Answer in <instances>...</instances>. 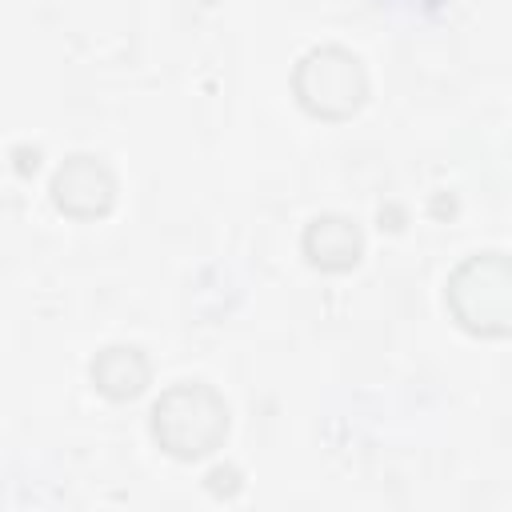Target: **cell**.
<instances>
[{"instance_id":"3","label":"cell","mask_w":512,"mask_h":512,"mask_svg":"<svg viewBox=\"0 0 512 512\" xmlns=\"http://www.w3.org/2000/svg\"><path fill=\"white\" fill-rule=\"evenodd\" d=\"M292 92L304 112L320 120H348L368 100V72L356 52L340 44H320L296 60Z\"/></svg>"},{"instance_id":"5","label":"cell","mask_w":512,"mask_h":512,"mask_svg":"<svg viewBox=\"0 0 512 512\" xmlns=\"http://www.w3.org/2000/svg\"><path fill=\"white\" fill-rule=\"evenodd\" d=\"M300 244H304L308 264L320 268V272H348L364 256V232H360V224L348 220V216H340V212H324V216L308 220Z\"/></svg>"},{"instance_id":"2","label":"cell","mask_w":512,"mask_h":512,"mask_svg":"<svg viewBox=\"0 0 512 512\" xmlns=\"http://www.w3.org/2000/svg\"><path fill=\"white\" fill-rule=\"evenodd\" d=\"M448 312L472 336H508L512 332V256L472 252L460 260L444 284Z\"/></svg>"},{"instance_id":"4","label":"cell","mask_w":512,"mask_h":512,"mask_svg":"<svg viewBox=\"0 0 512 512\" xmlns=\"http://www.w3.org/2000/svg\"><path fill=\"white\" fill-rule=\"evenodd\" d=\"M52 204L72 220H96L116 204V172L104 156L76 152L52 176Z\"/></svg>"},{"instance_id":"6","label":"cell","mask_w":512,"mask_h":512,"mask_svg":"<svg viewBox=\"0 0 512 512\" xmlns=\"http://www.w3.org/2000/svg\"><path fill=\"white\" fill-rule=\"evenodd\" d=\"M88 376H92L96 392H104L108 400H132L148 388L152 364L136 344H108L92 356Z\"/></svg>"},{"instance_id":"1","label":"cell","mask_w":512,"mask_h":512,"mask_svg":"<svg viewBox=\"0 0 512 512\" xmlns=\"http://www.w3.org/2000/svg\"><path fill=\"white\" fill-rule=\"evenodd\" d=\"M228 436V404L204 380H180L152 404V440L176 460H204Z\"/></svg>"}]
</instances>
